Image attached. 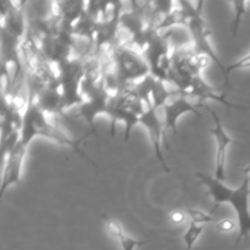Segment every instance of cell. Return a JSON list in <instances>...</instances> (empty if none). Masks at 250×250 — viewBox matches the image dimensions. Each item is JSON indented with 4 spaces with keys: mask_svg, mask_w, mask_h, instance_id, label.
<instances>
[{
    "mask_svg": "<svg viewBox=\"0 0 250 250\" xmlns=\"http://www.w3.org/2000/svg\"><path fill=\"white\" fill-rule=\"evenodd\" d=\"M195 177L199 180L200 185L204 186L208 189L210 198L214 202L215 207L212 208L210 214H214L217 208L222 204L231 205L237 216V225H238V236H237L236 244L238 247L243 239H247L250 233V182L247 178H243L241 185L237 188H229L224 182H220L215 177L207 175L204 172H195Z\"/></svg>",
    "mask_w": 250,
    "mask_h": 250,
    "instance_id": "1",
    "label": "cell"
},
{
    "mask_svg": "<svg viewBox=\"0 0 250 250\" xmlns=\"http://www.w3.org/2000/svg\"><path fill=\"white\" fill-rule=\"evenodd\" d=\"M44 137L55 143L60 144L61 146L72 149L75 153L82 156L84 160L92 164L94 167H97V164L90 160L80 148V143L84 138L81 139H71L66 133H63L55 124L49 120V117L44 114L43 110L38 106L36 102H28L26 107V111L23 114V120H22L21 126V137L20 141L26 146H29L32 141L36 137Z\"/></svg>",
    "mask_w": 250,
    "mask_h": 250,
    "instance_id": "2",
    "label": "cell"
},
{
    "mask_svg": "<svg viewBox=\"0 0 250 250\" xmlns=\"http://www.w3.org/2000/svg\"><path fill=\"white\" fill-rule=\"evenodd\" d=\"M205 110L209 111L211 115L212 120H214V127L210 129V133L214 137L215 142H216V155H215V178L220 182H224L226 180V158H227V150H229V144L233 143V138L229 136L225 129L224 125H222L221 120H220L219 115L210 109L207 104H205Z\"/></svg>",
    "mask_w": 250,
    "mask_h": 250,
    "instance_id": "3",
    "label": "cell"
},
{
    "mask_svg": "<svg viewBox=\"0 0 250 250\" xmlns=\"http://www.w3.org/2000/svg\"><path fill=\"white\" fill-rule=\"evenodd\" d=\"M198 107L200 105L198 104L195 100L190 99L189 97L185 94H177L175 97L171 98L163 107V121L165 129H171L173 134H177V122L182 115L192 112V114L197 115L199 119H202V114L198 111Z\"/></svg>",
    "mask_w": 250,
    "mask_h": 250,
    "instance_id": "4",
    "label": "cell"
},
{
    "mask_svg": "<svg viewBox=\"0 0 250 250\" xmlns=\"http://www.w3.org/2000/svg\"><path fill=\"white\" fill-rule=\"evenodd\" d=\"M28 146L22 144L20 141L10 153L4 156V167H2L1 188H0V197L4 195L6 189L14 185L21 182L22 166H23L24 155Z\"/></svg>",
    "mask_w": 250,
    "mask_h": 250,
    "instance_id": "5",
    "label": "cell"
},
{
    "mask_svg": "<svg viewBox=\"0 0 250 250\" xmlns=\"http://www.w3.org/2000/svg\"><path fill=\"white\" fill-rule=\"evenodd\" d=\"M159 109H155L154 106L146 107V111L143 112V115L141 116L139 120V124L143 125L146 128L149 133V138H150L151 144H153L154 154H155L156 159L161 163L163 165L164 171L166 172H170V168H168L167 164H166L165 158L163 155V150H161V139L165 136L166 129L164 126V121L161 117H159Z\"/></svg>",
    "mask_w": 250,
    "mask_h": 250,
    "instance_id": "6",
    "label": "cell"
},
{
    "mask_svg": "<svg viewBox=\"0 0 250 250\" xmlns=\"http://www.w3.org/2000/svg\"><path fill=\"white\" fill-rule=\"evenodd\" d=\"M229 5L232 6V10H233V19H232L231 22V34L232 37H236L237 33H238V29L241 27L242 19L243 16H246L248 14V10H247V5L248 2L247 1H229Z\"/></svg>",
    "mask_w": 250,
    "mask_h": 250,
    "instance_id": "7",
    "label": "cell"
},
{
    "mask_svg": "<svg viewBox=\"0 0 250 250\" xmlns=\"http://www.w3.org/2000/svg\"><path fill=\"white\" fill-rule=\"evenodd\" d=\"M203 231H204V227L190 222V225L188 226L187 231H186L182 236L183 243H185V250H192L193 249V247L195 246V243L198 242L199 237L202 236Z\"/></svg>",
    "mask_w": 250,
    "mask_h": 250,
    "instance_id": "8",
    "label": "cell"
},
{
    "mask_svg": "<svg viewBox=\"0 0 250 250\" xmlns=\"http://www.w3.org/2000/svg\"><path fill=\"white\" fill-rule=\"evenodd\" d=\"M102 219H103V221H104L105 227H106L107 233H109L112 238H115L116 241H119V239L125 234V231H124V229H122L121 224H120V222H117L116 220L111 219V217L106 216V215H104V214L102 215Z\"/></svg>",
    "mask_w": 250,
    "mask_h": 250,
    "instance_id": "9",
    "label": "cell"
},
{
    "mask_svg": "<svg viewBox=\"0 0 250 250\" xmlns=\"http://www.w3.org/2000/svg\"><path fill=\"white\" fill-rule=\"evenodd\" d=\"M187 216L190 219V222L199 225V226L214 222V217H212L211 214H207V212L202 211L199 209H188Z\"/></svg>",
    "mask_w": 250,
    "mask_h": 250,
    "instance_id": "10",
    "label": "cell"
},
{
    "mask_svg": "<svg viewBox=\"0 0 250 250\" xmlns=\"http://www.w3.org/2000/svg\"><path fill=\"white\" fill-rule=\"evenodd\" d=\"M119 243L122 250H136L141 248V247H143L144 244H146V242L139 241V239H136L133 238V237L125 233L124 236L119 239Z\"/></svg>",
    "mask_w": 250,
    "mask_h": 250,
    "instance_id": "11",
    "label": "cell"
},
{
    "mask_svg": "<svg viewBox=\"0 0 250 250\" xmlns=\"http://www.w3.org/2000/svg\"><path fill=\"white\" fill-rule=\"evenodd\" d=\"M249 67H250V53L247 54V55L243 56V58L239 59V60H237L236 62L227 66V70H226L227 78L229 80V73L233 72V71L244 70V68H249Z\"/></svg>",
    "mask_w": 250,
    "mask_h": 250,
    "instance_id": "12",
    "label": "cell"
},
{
    "mask_svg": "<svg viewBox=\"0 0 250 250\" xmlns=\"http://www.w3.org/2000/svg\"><path fill=\"white\" fill-rule=\"evenodd\" d=\"M236 226L238 225L232 219H222L215 224V231L220 232V233H231L234 231Z\"/></svg>",
    "mask_w": 250,
    "mask_h": 250,
    "instance_id": "13",
    "label": "cell"
},
{
    "mask_svg": "<svg viewBox=\"0 0 250 250\" xmlns=\"http://www.w3.org/2000/svg\"><path fill=\"white\" fill-rule=\"evenodd\" d=\"M168 217L173 225H182L187 220V212L182 211V210H173L170 212Z\"/></svg>",
    "mask_w": 250,
    "mask_h": 250,
    "instance_id": "14",
    "label": "cell"
},
{
    "mask_svg": "<svg viewBox=\"0 0 250 250\" xmlns=\"http://www.w3.org/2000/svg\"><path fill=\"white\" fill-rule=\"evenodd\" d=\"M243 175H244V178L249 180V182H250V165H248L246 168H244Z\"/></svg>",
    "mask_w": 250,
    "mask_h": 250,
    "instance_id": "15",
    "label": "cell"
}]
</instances>
